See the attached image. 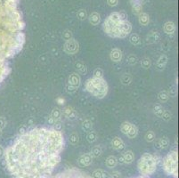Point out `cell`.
<instances>
[{
  "label": "cell",
  "instance_id": "obj_21",
  "mask_svg": "<svg viewBox=\"0 0 179 178\" xmlns=\"http://www.w3.org/2000/svg\"><path fill=\"white\" fill-rule=\"evenodd\" d=\"M137 134H138V128H137V127L135 125H134V124H131V127H130L129 130L127 133L126 135L128 138L133 139V138H135L137 136Z\"/></svg>",
  "mask_w": 179,
  "mask_h": 178
},
{
  "label": "cell",
  "instance_id": "obj_24",
  "mask_svg": "<svg viewBox=\"0 0 179 178\" xmlns=\"http://www.w3.org/2000/svg\"><path fill=\"white\" fill-rule=\"evenodd\" d=\"M129 42L133 46H139L141 44V38L137 33H132L129 37Z\"/></svg>",
  "mask_w": 179,
  "mask_h": 178
},
{
  "label": "cell",
  "instance_id": "obj_33",
  "mask_svg": "<svg viewBox=\"0 0 179 178\" xmlns=\"http://www.w3.org/2000/svg\"><path fill=\"white\" fill-rule=\"evenodd\" d=\"M86 140H87V142H90V143H93V142H96V140H97V134H96V132L93 130L88 132L87 135H86Z\"/></svg>",
  "mask_w": 179,
  "mask_h": 178
},
{
  "label": "cell",
  "instance_id": "obj_27",
  "mask_svg": "<svg viewBox=\"0 0 179 178\" xmlns=\"http://www.w3.org/2000/svg\"><path fill=\"white\" fill-rule=\"evenodd\" d=\"M102 153H103V150H102L101 146H99V145L94 146L91 149V152H90V154L93 158H98L102 155Z\"/></svg>",
  "mask_w": 179,
  "mask_h": 178
},
{
  "label": "cell",
  "instance_id": "obj_26",
  "mask_svg": "<svg viewBox=\"0 0 179 178\" xmlns=\"http://www.w3.org/2000/svg\"><path fill=\"white\" fill-rule=\"evenodd\" d=\"M82 130L88 133L93 130V123L90 119H85L82 123Z\"/></svg>",
  "mask_w": 179,
  "mask_h": 178
},
{
  "label": "cell",
  "instance_id": "obj_48",
  "mask_svg": "<svg viewBox=\"0 0 179 178\" xmlns=\"http://www.w3.org/2000/svg\"><path fill=\"white\" fill-rule=\"evenodd\" d=\"M56 102H57V103H58L59 105H63L64 103H65V100H64L62 97H58V98L56 99Z\"/></svg>",
  "mask_w": 179,
  "mask_h": 178
},
{
  "label": "cell",
  "instance_id": "obj_6",
  "mask_svg": "<svg viewBox=\"0 0 179 178\" xmlns=\"http://www.w3.org/2000/svg\"><path fill=\"white\" fill-rule=\"evenodd\" d=\"M163 168L168 175L177 176V152L171 151L163 160Z\"/></svg>",
  "mask_w": 179,
  "mask_h": 178
},
{
  "label": "cell",
  "instance_id": "obj_34",
  "mask_svg": "<svg viewBox=\"0 0 179 178\" xmlns=\"http://www.w3.org/2000/svg\"><path fill=\"white\" fill-rule=\"evenodd\" d=\"M131 124L130 122H128V121H125L123 122L121 125H120V131L124 134H127V133L128 132L130 127H131Z\"/></svg>",
  "mask_w": 179,
  "mask_h": 178
},
{
  "label": "cell",
  "instance_id": "obj_50",
  "mask_svg": "<svg viewBox=\"0 0 179 178\" xmlns=\"http://www.w3.org/2000/svg\"><path fill=\"white\" fill-rule=\"evenodd\" d=\"M4 153H5V149L0 145V159L2 157H4Z\"/></svg>",
  "mask_w": 179,
  "mask_h": 178
},
{
  "label": "cell",
  "instance_id": "obj_41",
  "mask_svg": "<svg viewBox=\"0 0 179 178\" xmlns=\"http://www.w3.org/2000/svg\"><path fill=\"white\" fill-rule=\"evenodd\" d=\"M53 128L57 131L62 130V123H61V119L60 120H55L54 124L53 125Z\"/></svg>",
  "mask_w": 179,
  "mask_h": 178
},
{
  "label": "cell",
  "instance_id": "obj_47",
  "mask_svg": "<svg viewBox=\"0 0 179 178\" xmlns=\"http://www.w3.org/2000/svg\"><path fill=\"white\" fill-rule=\"evenodd\" d=\"M108 178H121V175L118 171H113L112 173H111V175H109Z\"/></svg>",
  "mask_w": 179,
  "mask_h": 178
},
{
  "label": "cell",
  "instance_id": "obj_14",
  "mask_svg": "<svg viewBox=\"0 0 179 178\" xmlns=\"http://www.w3.org/2000/svg\"><path fill=\"white\" fill-rule=\"evenodd\" d=\"M176 30H177V27H176L175 23L170 22V21L167 22L163 26V30L167 35H173L176 32Z\"/></svg>",
  "mask_w": 179,
  "mask_h": 178
},
{
  "label": "cell",
  "instance_id": "obj_1",
  "mask_svg": "<svg viewBox=\"0 0 179 178\" xmlns=\"http://www.w3.org/2000/svg\"><path fill=\"white\" fill-rule=\"evenodd\" d=\"M61 131L37 127L20 134L5 150L6 168L14 178H47L61 160Z\"/></svg>",
  "mask_w": 179,
  "mask_h": 178
},
{
  "label": "cell",
  "instance_id": "obj_44",
  "mask_svg": "<svg viewBox=\"0 0 179 178\" xmlns=\"http://www.w3.org/2000/svg\"><path fill=\"white\" fill-rule=\"evenodd\" d=\"M161 119H164L165 121H168V120H170V119H172V114L169 111L165 110L164 113H163V115H162V117H161Z\"/></svg>",
  "mask_w": 179,
  "mask_h": 178
},
{
  "label": "cell",
  "instance_id": "obj_46",
  "mask_svg": "<svg viewBox=\"0 0 179 178\" xmlns=\"http://www.w3.org/2000/svg\"><path fill=\"white\" fill-rule=\"evenodd\" d=\"M107 4L111 7H115L119 4V0H107Z\"/></svg>",
  "mask_w": 179,
  "mask_h": 178
},
{
  "label": "cell",
  "instance_id": "obj_32",
  "mask_svg": "<svg viewBox=\"0 0 179 178\" xmlns=\"http://www.w3.org/2000/svg\"><path fill=\"white\" fill-rule=\"evenodd\" d=\"M144 139L147 142H153L155 141V134L153 131H147L145 135H144Z\"/></svg>",
  "mask_w": 179,
  "mask_h": 178
},
{
  "label": "cell",
  "instance_id": "obj_23",
  "mask_svg": "<svg viewBox=\"0 0 179 178\" xmlns=\"http://www.w3.org/2000/svg\"><path fill=\"white\" fill-rule=\"evenodd\" d=\"M133 80V77L129 73H125L123 74L121 77H120V82L125 85V86H128V85H130Z\"/></svg>",
  "mask_w": 179,
  "mask_h": 178
},
{
  "label": "cell",
  "instance_id": "obj_49",
  "mask_svg": "<svg viewBox=\"0 0 179 178\" xmlns=\"http://www.w3.org/2000/svg\"><path fill=\"white\" fill-rule=\"evenodd\" d=\"M54 122H55V120L53 119L51 116H50V117L47 119V123L49 124V125H51V126H53V125L54 124Z\"/></svg>",
  "mask_w": 179,
  "mask_h": 178
},
{
  "label": "cell",
  "instance_id": "obj_28",
  "mask_svg": "<svg viewBox=\"0 0 179 178\" xmlns=\"http://www.w3.org/2000/svg\"><path fill=\"white\" fill-rule=\"evenodd\" d=\"M50 116L54 119V120H60V119H61V117H62V111H61V110L59 109V108H54L52 110Z\"/></svg>",
  "mask_w": 179,
  "mask_h": 178
},
{
  "label": "cell",
  "instance_id": "obj_13",
  "mask_svg": "<svg viewBox=\"0 0 179 178\" xmlns=\"http://www.w3.org/2000/svg\"><path fill=\"white\" fill-rule=\"evenodd\" d=\"M167 56L165 55V54H162L160 56V58L157 61V63H156V69L158 71H161L165 70V67L167 65Z\"/></svg>",
  "mask_w": 179,
  "mask_h": 178
},
{
  "label": "cell",
  "instance_id": "obj_43",
  "mask_svg": "<svg viewBox=\"0 0 179 178\" xmlns=\"http://www.w3.org/2000/svg\"><path fill=\"white\" fill-rule=\"evenodd\" d=\"M167 93H168V95H170V96L175 97L176 95H177V86H172L170 87V89H169V91H168Z\"/></svg>",
  "mask_w": 179,
  "mask_h": 178
},
{
  "label": "cell",
  "instance_id": "obj_42",
  "mask_svg": "<svg viewBox=\"0 0 179 178\" xmlns=\"http://www.w3.org/2000/svg\"><path fill=\"white\" fill-rule=\"evenodd\" d=\"M65 89H66V92H67L69 95H73V94H75V93L78 91L77 88H75V87H73V86H69V85H66Z\"/></svg>",
  "mask_w": 179,
  "mask_h": 178
},
{
  "label": "cell",
  "instance_id": "obj_18",
  "mask_svg": "<svg viewBox=\"0 0 179 178\" xmlns=\"http://www.w3.org/2000/svg\"><path fill=\"white\" fill-rule=\"evenodd\" d=\"M138 22H139V24L141 26H147L148 24L150 23V16L149 14H147L146 12H141L139 15H138Z\"/></svg>",
  "mask_w": 179,
  "mask_h": 178
},
{
  "label": "cell",
  "instance_id": "obj_40",
  "mask_svg": "<svg viewBox=\"0 0 179 178\" xmlns=\"http://www.w3.org/2000/svg\"><path fill=\"white\" fill-rule=\"evenodd\" d=\"M94 78H104V71L101 68H96L93 72Z\"/></svg>",
  "mask_w": 179,
  "mask_h": 178
},
{
  "label": "cell",
  "instance_id": "obj_7",
  "mask_svg": "<svg viewBox=\"0 0 179 178\" xmlns=\"http://www.w3.org/2000/svg\"><path fill=\"white\" fill-rule=\"evenodd\" d=\"M79 44L76 39L72 38L68 41H65V44L63 46V51L66 54H75L79 52Z\"/></svg>",
  "mask_w": 179,
  "mask_h": 178
},
{
  "label": "cell",
  "instance_id": "obj_30",
  "mask_svg": "<svg viewBox=\"0 0 179 178\" xmlns=\"http://www.w3.org/2000/svg\"><path fill=\"white\" fill-rule=\"evenodd\" d=\"M69 141L72 143V145H77L79 142V135L78 133L73 132L69 135Z\"/></svg>",
  "mask_w": 179,
  "mask_h": 178
},
{
  "label": "cell",
  "instance_id": "obj_37",
  "mask_svg": "<svg viewBox=\"0 0 179 178\" xmlns=\"http://www.w3.org/2000/svg\"><path fill=\"white\" fill-rule=\"evenodd\" d=\"M77 17L79 21H85L87 19V12L85 9H80L77 12Z\"/></svg>",
  "mask_w": 179,
  "mask_h": 178
},
{
  "label": "cell",
  "instance_id": "obj_22",
  "mask_svg": "<svg viewBox=\"0 0 179 178\" xmlns=\"http://www.w3.org/2000/svg\"><path fill=\"white\" fill-rule=\"evenodd\" d=\"M92 176L93 178H108L109 174L103 169H96L94 171Z\"/></svg>",
  "mask_w": 179,
  "mask_h": 178
},
{
  "label": "cell",
  "instance_id": "obj_5",
  "mask_svg": "<svg viewBox=\"0 0 179 178\" xmlns=\"http://www.w3.org/2000/svg\"><path fill=\"white\" fill-rule=\"evenodd\" d=\"M159 161V158L155 155L152 153H144L141 156L137 163L139 172L143 176L153 175L157 169Z\"/></svg>",
  "mask_w": 179,
  "mask_h": 178
},
{
  "label": "cell",
  "instance_id": "obj_31",
  "mask_svg": "<svg viewBox=\"0 0 179 178\" xmlns=\"http://www.w3.org/2000/svg\"><path fill=\"white\" fill-rule=\"evenodd\" d=\"M158 99L160 103H166L167 102V100L169 99V95L167 93V91L166 90H163V91H160L158 95Z\"/></svg>",
  "mask_w": 179,
  "mask_h": 178
},
{
  "label": "cell",
  "instance_id": "obj_39",
  "mask_svg": "<svg viewBox=\"0 0 179 178\" xmlns=\"http://www.w3.org/2000/svg\"><path fill=\"white\" fill-rule=\"evenodd\" d=\"M62 38H63V40H65V41H68V40L73 38L72 31H71L70 30H65L63 31V33H62Z\"/></svg>",
  "mask_w": 179,
  "mask_h": 178
},
{
  "label": "cell",
  "instance_id": "obj_3",
  "mask_svg": "<svg viewBox=\"0 0 179 178\" xmlns=\"http://www.w3.org/2000/svg\"><path fill=\"white\" fill-rule=\"evenodd\" d=\"M103 29L105 34L111 38H126L131 33L132 24L127 19L119 22H112L106 18L103 23Z\"/></svg>",
  "mask_w": 179,
  "mask_h": 178
},
{
  "label": "cell",
  "instance_id": "obj_16",
  "mask_svg": "<svg viewBox=\"0 0 179 178\" xmlns=\"http://www.w3.org/2000/svg\"><path fill=\"white\" fill-rule=\"evenodd\" d=\"M169 145V140L168 138L164 136L161 137L160 139H159L157 142H155V148L157 150H163V149H167Z\"/></svg>",
  "mask_w": 179,
  "mask_h": 178
},
{
  "label": "cell",
  "instance_id": "obj_9",
  "mask_svg": "<svg viewBox=\"0 0 179 178\" xmlns=\"http://www.w3.org/2000/svg\"><path fill=\"white\" fill-rule=\"evenodd\" d=\"M110 58L113 62H119L123 58V53L119 48H113L110 53Z\"/></svg>",
  "mask_w": 179,
  "mask_h": 178
},
{
  "label": "cell",
  "instance_id": "obj_17",
  "mask_svg": "<svg viewBox=\"0 0 179 178\" xmlns=\"http://www.w3.org/2000/svg\"><path fill=\"white\" fill-rule=\"evenodd\" d=\"M89 23L93 26H96L101 23V15L97 12H93L87 17Z\"/></svg>",
  "mask_w": 179,
  "mask_h": 178
},
{
  "label": "cell",
  "instance_id": "obj_19",
  "mask_svg": "<svg viewBox=\"0 0 179 178\" xmlns=\"http://www.w3.org/2000/svg\"><path fill=\"white\" fill-rule=\"evenodd\" d=\"M75 68H76V70L78 71V72H79V74L86 75V72H87V68H86V64L84 63L82 61H78L75 63Z\"/></svg>",
  "mask_w": 179,
  "mask_h": 178
},
{
  "label": "cell",
  "instance_id": "obj_15",
  "mask_svg": "<svg viewBox=\"0 0 179 178\" xmlns=\"http://www.w3.org/2000/svg\"><path fill=\"white\" fill-rule=\"evenodd\" d=\"M123 164H130L135 159V155L132 151H126L124 153L121 154Z\"/></svg>",
  "mask_w": 179,
  "mask_h": 178
},
{
  "label": "cell",
  "instance_id": "obj_10",
  "mask_svg": "<svg viewBox=\"0 0 179 178\" xmlns=\"http://www.w3.org/2000/svg\"><path fill=\"white\" fill-rule=\"evenodd\" d=\"M93 161V157L90 153H86L80 156L78 159V164L80 166H89Z\"/></svg>",
  "mask_w": 179,
  "mask_h": 178
},
{
  "label": "cell",
  "instance_id": "obj_25",
  "mask_svg": "<svg viewBox=\"0 0 179 178\" xmlns=\"http://www.w3.org/2000/svg\"><path fill=\"white\" fill-rule=\"evenodd\" d=\"M160 36L159 34V32L157 31H152L149 35L147 36V42L149 43H154L157 42L160 39Z\"/></svg>",
  "mask_w": 179,
  "mask_h": 178
},
{
  "label": "cell",
  "instance_id": "obj_51",
  "mask_svg": "<svg viewBox=\"0 0 179 178\" xmlns=\"http://www.w3.org/2000/svg\"><path fill=\"white\" fill-rule=\"evenodd\" d=\"M2 129H0V136H1V135H2Z\"/></svg>",
  "mask_w": 179,
  "mask_h": 178
},
{
  "label": "cell",
  "instance_id": "obj_45",
  "mask_svg": "<svg viewBox=\"0 0 179 178\" xmlns=\"http://www.w3.org/2000/svg\"><path fill=\"white\" fill-rule=\"evenodd\" d=\"M6 124H7L6 119H5L4 117H0V129L3 130L6 127Z\"/></svg>",
  "mask_w": 179,
  "mask_h": 178
},
{
  "label": "cell",
  "instance_id": "obj_35",
  "mask_svg": "<svg viewBox=\"0 0 179 178\" xmlns=\"http://www.w3.org/2000/svg\"><path fill=\"white\" fill-rule=\"evenodd\" d=\"M151 65H152V61L148 57H144L141 61V66L144 70H148L151 67Z\"/></svg>",
  "mask_w": 179,
  "mask_h": 178
},
{
  "label": "cell",
  "instance_id": "obj_12",
  "mask_svg": "<svg viewBox=\"0 0 179 178\" xmlns=\"http://www.w3.org/2000/svg\"><path fill=\"white\" fill-rule=\"evenodd\" d=\"M111 146L116 151H123L125 149V143L121 138L118 136L114 137L111 141Z\"/></svg>",
  "mask_w": 179,
  "mask_h": 178
},
{
  "label": "cell",
  "instance_id": "obj_38",
  "mask_svg": "<svg viewBox=\"0 0 179 178\" xmlns=\"http://www.w3.org/2000/svg\"><path fill=\"white\" fill-rule=\"evenodd\" d=\"M138 61V59H137V56L135 55V54H129L127 58V62L129 64V65H135L136 64Z\"/></svg>",
  "mask_w": 179,
  "mask_h": 178
},
{
  "label": "cell",
  "instance_id": "obj_11",
  "mask_svg": "<svg viewBox=\"0 0 179 178\" xmlns=\"http://www.w3.org/2000/svg\"><path fill=\"white\" fill-rule=\"evenodd\" d=\"M61 111H62V115H64L65 118L69 119L70 120H75L78 117L77 111L71 106L65 107L63 109V110H61Z\"/></svg>",
  "mask_w": 179,
  "mask_h": 178
},
{
  "label": "cell",
  "instance_id": "obj_4",
  "mask_svg": "<svg viewBox=\"0 0 179 178\" xmlns=\"http://www.w3.org/2000/svg\"><path fill=\"white\" fill-rule=\"evenodd\" d=\"M85 90L97 99H103L108 94L109 86L104 78H90L85 83Z\"/></svg>",
  "mask_w": 179,
  "mask_h": 178
},
{
  "label": "cell",
  "instance_id": "obj_36",
  "mask_svg": "<svg viewBox=\"0 0 179 178\" xmlns=\"http://www.w3.org/2000/svg\"><path fill=\"white\" fill-rule=\"evenodd\" d=\"M132 12L134 14L139 15L141 12H143V5H131Z\"/></svg>",
  "mask_w": 179,
  "mask_h": 178
},
{
  "label": "cell",
  "instance_id": "obj_29",
  "mask_svg": "<svg viewBox=\"0 0 179 178\" xmlns=\"http://www.w3.org/2000/svg\"><path fill=\"white\" fill-rule=\"evenodd\" d=\"M164 111H165L164 108L161 106L160 104H156V105H154V107H153V112H154V114H155L157 117H159V118H160V119H161V117H162Z\"/></svg>",
  "mask_w": 179,
  "mask_h": 178
},
{
  "label": "cell",
  "instance_id": "obj_20",
  "mask_svg": "<svg viewBox=\"0 0 179 178\" xmlns=\"http://www.w3.org/2000/svg\"><path fill=\"white\" fill-rule=\"evenodd\" d=\"M118 162H119L118 159L115 156H110V157H108L107 159H106V160H105V165L109 168H113V167H115V166H117Z\"/></svg>",
  "mask_w": 179,
  "mask_h": 178
},
{
  "label": "cell",
  "instance_id": "obj_8",
  "mask_svg": "<svg viewBox=\"0 0 179 178\" xmlns=\"http://www.w3.org/2000/svg\"><path fill=\"white\" fill-rule=\"evenodd\" d=\"M80 84H81V79L78 73H72L70 75L68 81H67V85L79 89V87L80 86Z\"/></svg>",
  "mask_w": 179,
  "mask_h": 178
},
{
  "label": "cell",
  "instance_id": "obj_2",
  "mask_svg": "<svg viewBox=\"0 0 179 178\" xmlns=\"http://www.w3.org/2000/svg\"><path fill=\"white\" fill-rule=\"evenodd\" d=\"M24 28L19 0H0V86L10 72V61L23 47Z\"/></svg>",
  "mask_w": 179,
  "mask_h": 178
}]
</instances>
